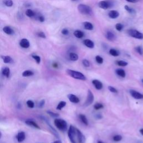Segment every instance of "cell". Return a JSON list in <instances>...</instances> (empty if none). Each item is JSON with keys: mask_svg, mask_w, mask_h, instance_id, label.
I'll return each instance as SVG.
<instances>
[{"mask_svg": "<svg viewBox=\"0 0 143 143\" xmlns=\"http://www.w3.org/2000/svg\"><path fill=\"white\" fill-rule=\"evenodd\" d=\"M39 20L40 21V22H43L45 21V18L43 16H40L39 17Z\"/></svg>", "mask_w": 143, "mask_h": 143, "instance_id": "46", "label": "cell"}, {"mask_svg": "<svg viewBox=\"0 0 143 143\" xmlns=\"http://www.w3.org/2000/svg\"><path fill=\"white\" fill-rule=\"evenodd\" d=\"M74 35L76 38H82L84 36V33L83 32L80 31V30H75L74 32Z\"/></svg>", "mask_w": 143, "mask_h": 143, "instance_id": "24", "label": "cell"}, {"mask_svg": "<svg viewBox=\"0 0 143 143\" xmlns=\"http://www.w3.org/2000/svg\"><path fill=\"white\" fill-rule=\"evenodd\" d=\"M2 74L4 77L8 78L10 75V70L8 67H4L2 70Z\"/></svg>", "mask_w": 143, "mask_h": 143, "instance_id": "18", "label": "cell"}, {"mask_svg": "<svg viewBox=\"0 0 143 143\" xmlns=\"http://www.w3.org/2000/svg\"><path fill=\"white\" fill-rule=\"evenodd\" d=\"M52 143H62V142L61 141V140H57V141H55Z\"/></svg>", "mask_w": 143, "mask_h": 143, "instance_id": "49", "label": "cell"}, {"mask_svg": "<svg viewBox=\"0 0 143 143\" xmlns=\"http://www.w3.org/2000/svg\"><path fill=\"white\" fill-rule=\"evenodd\" d=\"M95 117L97 119H101L102 118V116L100 114H97L95 115Z\"/></svg>", "mask_w": 143, "mask_h": 143, "instance_id": "47", "label": "cell"}, {"mask_svg": "<svg viewBox=\"0 0 143 143\" xmlns=\"http://www.w3.org/2000/svg\"><path fill=\"white\" fill-rule=\"evenodd\" d=\"M66 105H67V102H65V101H61V102L58 103V105H57V110H61L62 108H63L64 107L66 106Z\"/></svg>", "mask_w": 143, "mask_h": 143, "instance_id": "27", "label": "cell"}, {"mask_svg": "<svg viewBox=\"0 0 143 143\" xmlns=\"http://www.w3.org/2000/svg\"><path fill=\"white\" fill-rule=\"evenodd\" d=\"M83 65L85 67H89L90 66V62L87 59H83L82 61Z\"/></svg>", "mask_w": 143, "mask_h": 143, "instance_id": "41", "label": "cell"}, {"mask_svg": "<svg viewBox=\"0 0 143 143\" xmlns=\"http://www.w3.org/2000/svg\"><path fill=\"white\" fill-rule=\"evenodd\" d=\"M62 34L64 35H67L69 34V31L68 29H64L62 30Z\"/></svg>", "mask_w": 143, "mask_h": 143, "instance_id": "45", "label": "cell"}, {"mask_svg": "<svg viewBox=\"0 0 143 143\" xmlns=\"http://www.w3.org/2000/svg\"><path fill=\"white\" fill-rule=\"evenodd\" d=\"M20 45L23 48L27 49L30 47V42L26 39H22L20 41Z\"/></svg>", "mask_w": 143, "mask_h": 143, "instance_id": "13", "label": "cell"}, {"mask_svg": "<svg viewBox=\"0 0 143 143\" xmlns=\"http://www.w3.org/2000/svg\"><path fill=\"white\" fill-rule=\"evenodd\" d=\"M72 1H76V0H72Z\"/></svg>", "mask_w": 143, "mask_h": 143, "instance_id": "53", "label": "cell"}, {"mask_svg": "<svg viewBox=\"0 0 143 143\" xmlns=\"http://www.w3.org/2000/svg\"><path fill=\"white\" fill-rule=\"evenodd\" d=\"M79 117L80 120L81 121V122L83 124H84L86 126H87L88 125V120H87L86 116H85L84 115L80 114L79 115Z\"/></svg>", "mask_w": 143, "mask_h": 143, "instance_id": "22", "label": "cell"}, {"mask_svg": "<svg viewBox=\"0 0 143 143\" xmlns=\"http://www.w3.org/2000/svg\"><path fill=\"white\" fill-rule=\"evenodd\" d=\"M25 123H26V125H27L31 127H33L34 128L38 129H40V127L35 122H34L33 120H26L25 121Z\"/></svg>", "mask_w": 143, "mask_h": 143, "instance_id": "17", "label": "cell"}, {"mask_svg": "<svg viewBox=\"0 0 143 143\" xmlns=\"http://www.w3.org/2000/svg\"><path fill=\"white\" fill-rule=\"evenodd\" d=\"M4 4L7 7H11L13 6V2L12 0H4Z\"/></svg>", "mask_w": 143, "mask_h": 143, "instance_id": "36", "label": "cell"}, {"mask_svg": "<svg viewBox=\"0 0 143 143\" xmlns=\"http://www.w3.org/2000/svg\"><path fill=\"white\" fill-rule=\"evenodd\" d=\"M142 81H143V80H142Z\"/></svg>", "mask_w": 143, "mask_h": 143, "instance_id": "54", "label": "cell"}, {"mask_svg": "<svg viewBox=\"0 0 143 143\" xmlns=\"http://www.w3.org/2000/svg\"><path fill=\"white\" fill-rule=\"evenodd\" d=\"M2 60L4 63L6 64H10L13 63V59H12V58L10 56H2L1 57Z\"/></svg>", "mask_w": 143, "mask_h": 143, "instance_id": "21", "label": "cell"}, {"mask_svg": "<svg viewBox=\"0 0 143 143\" xmlns=\"http://www.w3.org/2000/svg\"><path fill=\"white\" fill-rule=\"evenodd\" d=\"M115 27H116V29L117 30V31H121L122 30H123V25H122L121 24H120V23H118V24H117L116 25V26H115Z\"/></svg>", "mask_w": 143, "mask_h": 143, "instance_id": "42", "label": "cell"}, {"mask_svg": "<svg viewBox=\"0 0 143 143\" xmlns=\"http://www.w3.org/2000/svg\"><path fill=\"white\" fill-rule=\"evenodd\" d=\"M83 44L86 47L90 48V49H93L94 47V44L91 40L90 39H86L83 41Z\"/></svg>", "mask_w": 143, "mask_h": 143, "instance_id": "15", "label": "cell"}, {"mask_svg": "<svg viewBox=\"0 0 143 143\" xmlns=\"http://www.w3.org/2000/svg\"><path fill=\"white\" fill-rule=\"evenodd\" d=\"M37 35H38L39 37L41 38H46V35L44 34V33L43 31H39L38 33H37Z\"/></svg>", "mask_w": 143, "mask_h": 143, "instance_id": "43", "label": "cell"}, {"mask_svg": "<svg viewBox=\"0 0 143 143\" xmlns=\"http://www.w3.org/2000/svg\"><path fill=\"white\" fill-rule=\"evenodd\" d=\"M83 26L84 29L87 30H92L93 29V25L89 22L86 21L83 22Z\"/></svg>", "mask_w": 143, "mask_h": 143, "instance_id": "19", "label": "cell"}, {"mask_svg": "<svg viewBox=\"0 0 143 143\" xmlns=\"http://www.w3.org/2000/svg\"><path fill=\"white\" fill-rule=\"evenodd\" d=\"M108 89L109 91L111 92H112V93H117V92H118V91H117V90L116 88H115L114 87H113V86H108Z\"/></svg>", "mask_w": 143, "mask_h": 143, "instance_id": "40", "label": "cell"}, {"mask_svg": "<svg viewBox=\"0 0 143 143\" xmlns=\"http://www.w3.org/2000/svg\"><path fill=\"white\" fill-rule=\"evenodd\" d=\"M125 9L126 10V11H128V12L130 13H135V11L134 10L133 8L130 7L128 5L125 6Z\"/></svg>", "mask_w": 143, "mask_h": 143, "instance_id": "35", "label": "cell"}, {"mask_svg": "<svg viewBox=\"0 0 143 143\" xmlns=\"http://www.w3.org/2000/svg\"><path fill=\"white\" fill-rule=\"evenodd\" d=\"M1 137H2V133L0 132V139H1Z\"/></svg>", "mask_w": 143, "mask_h": 143, "instance_id": "52", "label": "cell"}, {"mask_svg": "<svg viewBox=\"0 0 143 143\" xmlns=\"http://www.w3.org/2000/svg\"><path fill=\"white\" fill-rule=\"evenodd\" d=\"M67 73L68 74L74 79L80 80H86L87 78L83 74L80 72L73 71L72 70H67Z\"/></svg>", "mask_w": 143, "mask_h": 143, "instance_id": "2", "label": "cell"}, {"mask_svg": "<svg viewBox=\"0 0 143 143\" xmlns=\"http://www.w3.org/2000/svg\"><path fill=\"white\" fill-rule=\"evenodd\" d=\"M3 31L8 35H12L14 33L13 30L9 26H4L3 28Z\"/></svg>", "mask_w": 143, "mask_h": 143, "instance_id": "23", "label": "cell"}, {"mask_svg": "<svg viewBox=\"0 0 143 143\" xmlns=\"http://www.w3.org/2000/svg\"><path fill=\"white\" fill-rule=\"evenodd\" d=\"M34 72L33 71H30V70H27L24 71V72L22 73V75L24 77H30L34 75Z\"/></svg>", "mask_w": 143, "mask_h": 143, "instance_id": "25", "label": "cell"}, {"mask_svg": "<svg viewBox=\"0 0 143 143\" xmlns=\"http://www.w3.org/2000/svg\"><path fill=\"white\" fill-rule=\"evenodd\" d=\"M116 63L117 66L120 67H126L128 66V62L124 61H117L116 62Z\"/></svg>", "mask_w": 143, "mask_h": 143, "instance_id": "29", "label": "cell"}, {"mask_svg": "<svg viewBox=\"0 0 143 143\" xmlns=\"http://www.w3.org/2000/svg\"><path fill=\"white\" fill-rule=\"evenodd\" d=\"M109 53H110V54L112 55V56H114V57H117V56H119L120 54L119 52L116 49H111L110 50Z\"/></svg>", "mask_w": 143, "mask_h": 143, "instance_id": "28", "label": "cell"}, {"mask_svg": "<svg viewBox=\"0 0 143 143\" xmlns=\"http://www.w3.org/2000/svg\"><path fill=\"white\" fill-rule=\"evenodd\" d=\"M108 17L112 18V19H115L119 16V12L116 10H111L108 12Z\"/></svg>", "mask_w": 143, "mask_h": 143, "instance_id": "14", "label": "cell"}, {"mask_svg": "<svg viewBox=\"0 0 143 143\" xmlns=\"http://www.w3.org/2000/svg\"><path fill=\"white\" fill-rule=\"evenodd\" d=\"M47 112L49 114L50 116H52V117H54V118H57L59 116V115L57 113H55L52 111H47Z\"/></svg>", "mask_w": 143, "mask_h": 143, "instance_id": "33", "label": "cell"}, {"mask_svg": "<svg viewBox=\"0 0 143 143\" xmlns=\"http://www.w3.org/2000/svg\"><path fill=\"white\" fill-rule=\"evenodd\" d=\"M32 57H33V58L35 60L37 63L38 64L40 63L41 58H40V57L38 56V55H32Z\"/></svg>", "mask_w": 143, "mask_h": 143, "instance_id": "37", "label": "cell"}, {"mask_svg": "<svg viewBox=\"0 0 143 143\" xmlns=\"http://www.w3.org/2000/svg\"><path fill=\"white\" fill-rule=\"evenodd\" d=\"M92 84L95 87V88L97 90H101L103 88V84L99 80L97 79H93L92 80Z\"/></svg>", "mask_w": 143, "mask_h": 143, "instance_id": "12", "label": "cell"}, {"mask_svg": "<svg viewBox=\"0 0 143 143\" xmlns=\"http://www.w3.org/2000/svg\"><path fill=\"white\" fill-rule=\"evenodd\" d=\"M76 135L77 136V139L79 143H85L86 138L79 129H76Z\"/></svg>", "mask_w": 143, "mask_h": 143, "instance_id": "8", "label": "cell"}, {"mask_svg": "<svg viewBox=\"0 0 143 143\" xmlns=\"http://www.w3.org/2000/svg\"><path fill=\"white\" fill-rule=\"evenodd\" d=\"M130 93L131 96L136 100H142V99H143V94L139 92L135 91V90H130Z\"/></svg>", "mask_w": 143, "mask_h": 143, "instance_id": "7", "label": "cell"}, {"mask_svg": "<svg viewBox=\"0 0 143 143\" xmlns=\"http://www.w3.org/2000/svg\"><path fill=\"white\" fill-rule=\"evenodd\" d=\"M26 15L29 17H33L35 16V13L33 10H30V9H28L26 11Z\"/></svg>", "mask_w": 143, "mask_h": 143, "instance_id": "31", "label": "cell"}, {"mask_svg": "<svg viewBox=\"0 0 143 143\" xmlns=\"http://www.w3.org/2000/svg\"><path fill=\"white\" fill-rule=\"evenodd\" d=\"M26 104L27 105V106H28L29 108H33L35 106V104H34V102H33V101L31 100H28L26 102Z\"/></svg>", "mask_w": 143, "mask_h": 143, "instance_id": "38", "label": "cell"}, {"mask_svg": "<svg viewBox=\"0 0 143 143\" xmlns=\"http://www.w3.org/2000/svg\"><path fill=\"white\" fill-rule=\"evenodd\" d=\"M97 143H103L102 141H98Z\"/></svg>", "mask_w": 143, "mask_h": 143, "instance_id": "51", "label": "cell"}, {"mask_svg": "<svg viewBox=\"0 0 143 143\" xmlns=\"http://www.w3.org/2000/svg\"><path fill=\"white\" fill-rule=\"evenodd\" d=\"M93 107L94 108V110H100V109H102V108L104 107V106H103V105L102 104V103H97L94 105Z\"/></svg>", "mask_w": 143, "mask_h": 143, "instance_id": "32", "label": "cell"}, {"mask_svg": "<svg viewBox=\"0 0 143 143\" xmlns=\"http://www.w3.org/2000/svg\"><path fill=\"white\" fill-rule=\"evenodd\" d=\"M68 135L70 141L72 143H76L75 140V137L76 135V129L72 125H71L69 128Z\"/></svg>", "mask_w": 143, "mask_h": 143, "instance_id": "4", "label": "cell"}, {"mask_svg": "<svg viewBox=\"0 0 143 143\" xmlns=\"http://www.w3.org/2000/svg\"><path fill=\"white\" fill-rule=\"evenodd\" d=\"M45 101L44 100H43L40 101V102L39 103V108H42L44 107V106L45 105Z\"/></svg>", "mask_w": 143, "mask_h": 143, "instance_id": "44", "label": "cell"}, {"mask_svg": "<svg viewBox=\"0 0 143 143\" xmlns=\"http://www.w3.org/2000/svg\"><path fill=\"white\" fill-rule=\"evenodd\" d=\"M112 139L115 142H120L121 140L123 139V137L120 135H116L113 137Z\"/></svg>", "mask_w": 143, "mask_h": 143, "instance_id": "30", "label": "cell"}, {"mask_svg": "<svg viewBox=\"0 0 143 143\" xmlns=\"http://www.w3.org/2000/svg\"><path fill=\"white\" fill-rule=\"evenodd\" d=\"M95 59L96 61L98 64H101L103 63V59L101 56H100V55H97L95 58Z\"/></svg>", "mask_w": 143, "mask_h": 143, "instance_id": "34", "label": "cell"}, {"mask_svg": "<svg viewBox=\"0 0 143 143\" xmlns=\"http://www.w3.org/2000/svg\"><path fill=\"white\" fill-rule=\"evenodd\" d=\"M128 34L130 36L133 37V38H134L135 39H140V40H142V39H143V34L142 33L139 32V31L137 30L134 29L129 30L128 31Z\"/></svg>", "mask_w": 143, "mask_h": 143, "instance_id": "5", "label": "cell"}, {"mask_svg": "<svg viewBox=\"0 0 143 143\" xmlns=\"http://www.w3.org/2000/svg\"><path fill=\"white\" fill-rule=\"evenodd\" d=\"M94 94L90 89L88 90V93H87V97L85 101L84 106H89L91 105L94 101Z\"/></svg>", "mask_w": 143, "mask_h": 143, "instance_id": "6", "label": "cell"}, {"mask_svg": "<svg viewBox=\"0 0 143 143\" xmlns=\"http://www.w3.org/2000/svg\"><path fill=\"white\" fill-rule=\"evenodd\" d=\"M135 50L140 55L143 54V48L141 46H138L135 48Z\"/></svg>", "mask_w": 143, "mask_h": 143, "instance_id": "39", "label": "cell"}, {"mask_svg": "<svg viewBox=\"0 0 143 143\" xmlns=\"http://www.w3.org/2000/svg\"><path fill=\"white\" fill-rule=\"evenodd\" d=\"M140 134H141L143 136V129H141L140 130Z\"/></svg>", "mask_w": 143, "mask_h": 143, "instance_id": "50", "label": "cell"}, {"mask_svg": "<svg viewBox=\"0 0 143 143\" xmlns=\"http://www.w3.org/2000/svg\"><path fill=\"white\" fill-rule=\"evenodd\" d=\"M25 138H26V135H25V133L24 131H21V132L18 133L16 136V139L18 143H21L24 141Z\"/></svg>", "mask_w": 143, "mask_h": 143, "instance_id": "11", "label": "cell"}, {"mask_svg": "<svg viewBox=\"0 0 143 143\" xmlns=\"http://www.w3.org/2000/svg\"><path fill=\"white\" fill-rule=\"evenodd\" d=\"M68 98L69 99V100L70 101V102L73 103H78L79 102V98L77 96L74 95L73 94H70L67 96Z\"/></svg>", "mask_w": 143, "mask_h": 143, "instance_id": "10", "label": "cell"}, {"mask_svg": "<svg viewBox=\"0 0 143 143\" xmlns=\"http://www.w3.org/2000/svg\"><path fill=\"white\" fill-rule=\"evenodd\" d=\"M78 58V55L74 53H71L70 54V59L72 61H77Z\"/></svg>", "mask_w": 143, "mask_h": 143, "instance_id": "26", "label": "cell"}, {"mask_svg": "<svg viewBox=\"0 0 143 143\" xmlns=\"http://www.w3.org/2000/svg\"><path fill=\"white\" fill-rule=\"evenodd\" d=\"M78 10L79 12L83 15H91L92 14V8L89 6L84 4H79L78 6Z\"/></svg>", "mask_w": 143, "mask_h": 143, "instance_id": "3", "label": "cell"}, {"mask_svg": "<svg viewBox=\"0 0 143 143\" xmlns=\"http://www.w3.org/2000/svg\"><path fill=\"white\" fill-rule=\"evenodd\" d=\"M126 1L130 3H135L137 2V0H126Z\"/></svg>", "mask_w": 143, "mask_h": 143, "instance_id": "48", "label": "cell"}, {"mask_svg": "<svg viewBox=\"0 0 143 143\" xmlns=\"http://www.w3.org/2000/svg\"><path fill=\"white\" fill-rule=\"evenodd\" d=\"M116 73L117 75L121 78H125L126 77V72L123 69H117L116 70Z\"/></svg>", "mask_w": 143, "mask_h": 143, "instance_id": "20", "label": "cell"}, {"mask_svg": "<svg viewBox=\"0 0 143 143\" xmlns=\"http://www.w3.org/2000/svg\"><path fill=\"white\" fill-rule=\"evenodd\" d=\"M98 6L100 8L104 9V10H106V9H108V8L111 7V3L109 1H101L99 2Z\"/></svg>", "mask_w": 143, "mask_h": 143, "instance_id": "9", "label": "cell"}, {"mask_svg": "<svg viewBox=\"0 0 143 143\" xmlns=\"http://www.w3.org/2000/svg\"><path fill=\"white\" fill-rule=\"evenodd\" d=\"M106 38L110 41H114L116 39V36L115 34L111 31H107L106 34Z\"/></svg>", "mask_w": 143, "mask_h": 143, "instance_id": "16", "label": "cell"}, {"mask_svg": "<svg viewBox=\"0 0 143 143\" xmlns=\"http://www.w3.org/2000/svg\"><path fill=\"white\" fill-rule=\"evenodd\" d=\"M54 125L57 129L60 131L65 132L67 130L68 124L63 119L56 118L54 120Z\"/></svg>", "mask_w": 143, "mask_h": 143, "instance_id": "1", "label": "cell"}]
</instances>
